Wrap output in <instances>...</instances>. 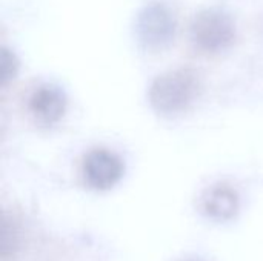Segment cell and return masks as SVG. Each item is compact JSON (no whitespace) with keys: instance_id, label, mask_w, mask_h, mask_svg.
Wrapping results in <instances>:
<instances>
[{"instance_id":"8","label":"cell","mask_w":263,"mask_h":261,"mask_svg":"<svg viewBox=\"0 0 263 261\" xmlns=\"http://www.w3.org/2000/svg\"><path fill=\"white\" fill-rule=\"evenodd\" d=\"M188 261H194V260H188Z\"/></svg>"},{"instance_id":"6","label":"cell","mask_w":263,"mask_h":261,"mask_svg":"<svg viewBox=\"0 0 263 261\" xmlns=\"http://www.w3.org/2000/svg\"><path fill=\"white\" fill-rule=\"evenodd\" d=\"M239 209L240 197L237 191L227 183H217L208 188L202 197V211L214 222H230L239 214Z\"/></svg>"},{"instance_id":"2","label":"cell","mask_w":263,"mask_h":261,"mask_svg":"<svg viewBox=\"0 0 263 261\" xmlns=\"http://www.w3.org/2000/svg\"><path fill=\"white\" fill-rule=\"evenodd\" d=\"M190 38L200 51L220 52L230 48L234 42L236 23L222 8H203L191 18Z\"/></svg>"},{"instance_id":"1","label":"cell","mask_w":263,"mask_h":261,"mask_svg":"<svg viewBox=\"0 0 263 261\" xmlns=\"http://www.w3.org/2000/svg\"><path fill=\"white\" fill-rule=\"evenodd\" d=\"M202 83L193 68H176L157 75L148 91L153 109L162 115L186 111L197 98Z\"/></svg>"},{"instance_id":"3","label":"cell","mask_w":263,"mask_h":261,"mask_svg":"<svg viewBox=\"0 0 263 261\" xmlns=\"http://www.w3.org/2000/svg\"><path fill=\"white\" fill-rule=\"evenodd\" d=\"M177 20L170 6L159 0L143 5L134 20V34L137 42L149 51H159L174 40Z\"/></svg>"},{"instance_id":"4","label":"cell","mask_w":263,"mask_h":261,"mask_svg":"<svg viewBox=\"0 0 263 261\" xmlns=\"http://www.w3.org/2000/svg\"><path fill=\"white\" fill-rule=\"evenodd\" d=\"M82 172L89 188L96 191H108L123 178L125 165L112 151L99 148L86 154Z\"/></svg>"},{"instance_id":"7","label":"cell","mask_w":263,"mask_h":261,"mask_svg":"<svg viewBox=\"0 0 263 261\" xmlns=\"http://www.w3.org/2000/svg\"><path fill=\"white\" fill-rule=\"evenodd\" d=\"M18 71V62L17 57L6 48L2 46L0 49V83L6 85L11 82Z\"/></svg>"},{"instance_id":"5","label":"cell","mask_w":263,"mask_h":261,"mask_svg":"<svg viewBox=\"0 0 263 261\" xmlns=\"http://www.w3.org/2000/svg\"><path fill=\"white\" fill-rule=\"evenodd\" d=\"M68 98L65 91L54 83L39 85L28 100V109L37 123L52 126L62 120L66 112Z\"/></svg>"}]
</instances>
